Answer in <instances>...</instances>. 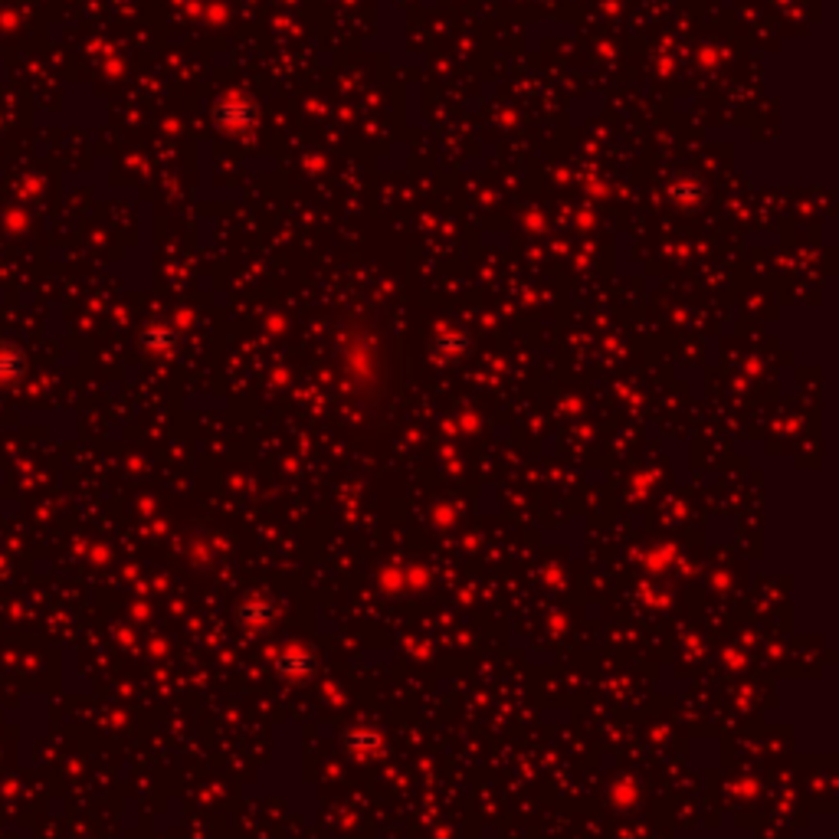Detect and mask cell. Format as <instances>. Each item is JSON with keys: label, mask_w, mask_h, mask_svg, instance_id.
<instances>
[{"label": "cell", "mask_w": 839, "mask_h": 839, "mask_svg": "<svg viewBox=\"0 0 839 839\" xmlns=\"http://www.w3.org/2000/svg\"><path fill=\"white\" fill-rule=\"evenodd\" d=\"M20 374H23L20 351H0V384L20 381Z\"/></svg>", "instance_id": "1"}]
</instances>
